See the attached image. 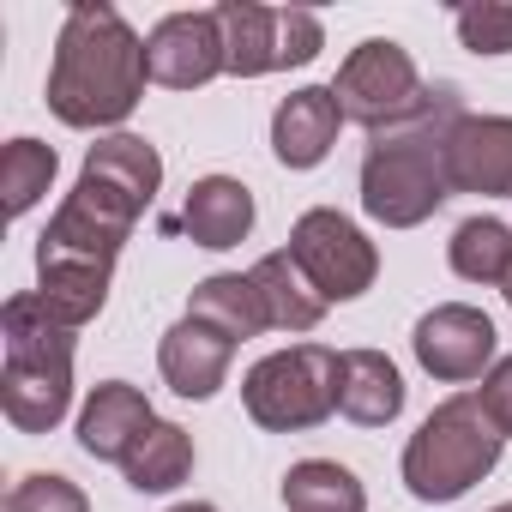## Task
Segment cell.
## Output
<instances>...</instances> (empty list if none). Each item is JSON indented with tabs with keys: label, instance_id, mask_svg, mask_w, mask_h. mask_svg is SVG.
<instances>
[{
	"label": "cell",
	"instance_id": "6da1fadb",
	"mask_svg": "<svg viewBox=\"0 0 512 512\" xmlns=\"http://www.w3.org/2000/svg\"><path fill=\"white\" fill-rule=\"evenodd\" d=\"M163 187V157L151 139L139 133H109L85 151L79 187L61 199V211L49 217V229L37 235V260H91V266H115L121 247L133 235V223L145 217V205Z\"/></svg>",
	"mask_w": 512,
	"mask_h": 512
},
{
	"label": "cell",
	"instance_id": "7a4b0ae2",
	"mask_svg": "<svg viewBox=\"0 0 512 512\" xmlns=\"http://www.w3.org/2000/svg\"><path fill=\"white\" fill-rule=\"evenodd\" d=\"M145 43L109 0H79L61 19L49 61V109L61 127H121L145 97Z\"/></svg>",
	"mask_w": 512,
	"mask_h": 512
},
{
	"label": "cell",
	"instance_id": "3957f363",
	"mask_svg": "<svg viewBox=\"0 0 512 512\" xmlns=\"http://www.w3.org/2000/svg\"><path fill=\"white\" fill-rule=\"evenodd\" d=\"M464 121L458 85H428V103L392 127L374 133L368 157H362V211L386 229H416L428 223L446 199H452V175H446V139Z\"/></svg>",
	"mask_w": 512,
	"mask_h": 512
},
{
	"label": "cell",
	"instance_id": "277c9868",
	"mask_svg": "<svg viewBox=\"0 0 512 512\" xmlns=\"http://www.w3.org/2000/svg\"><path fill=\"white\" fill-rule=\"evenodd\" d=\"M0 410L19 434H55L73 410V326H61L37 290L7 296L0 308Z\"/></svg>",
	"mask_w": 512,
	"mask_h": 512
},
{
	"label": "cell",
	"instance_id": "5b68a950",
	"mask_svg": "<svg viewBox=\"0 0 512 512\" xmlns=\"http://www.w3.org/2000/svg\"><path fill=\"white\" fill-rule=\"evenodd\" d=\"M506 434L488 422V410L476 404V392H458L446 404H434L422 416V428L404 446V488L428 506H452L464 500L494 464H500Z\"/></svg>",
	"mask_w": 512,
	"mask_h": 512
},
{
	"label": "cell",
	"instance_id": "8992f818",
	"mask_svg": "<svg viewBox=\"0 0 512 512\" xmlns=\"http://www.w3.org/2000/svg\"><path fill=\"white\" fill-rule=\"evenodd\" d=\"M241 404L266 434H302L320 428L338 410V350L326 344H290L272 350L247 368L241 380Z\"/></svg>",
	"mask_w": 512,
	"mask_h": 512
},
{
	"label": "cell",
	"instance_id": "52a82bcc",
	"mask_svg": "<svg viewBox=\"0 0 512 512\" xmlns=\"http://www.w3.org/2000/svg\"><path fill=\"white\" fill-rule=\"evenodd\" d=\"M223 25V55L235 79H266L284 67H308L326 49V25L308 7H260V0H223L211 7Z\"/></svg>",
	"mask_w": 512,
	"mask_h": 512
},
{
	"label": "cell",
	"instance_id": "ba28073f",
	"mask_svg": "<svg viewBox=\"0 0 512 512\" xmlns=\"http://www.w3.org/2000/svg\"><path fill=\"white\" fill-rule=\"evenodd\" d=\"M332 97H338L344 121L368 127V133H392V127H404L428 103V85H422V73H416L404 43L368 37V43H356L344 55V67L332 79Z\"/></svg>",
	"mask_w": 512,
	"mask_h": 512
},
{
	"label": "cell",
	"instance_id": "9c48e42d",
	"mask_svg": "<svg viewBox=\"0 0 512 512\" xmlns=\"http://www.w3.org/2000/svg\"><path fill=\"white\" fill-rule=\"evenodd\" d=\"M290 260L308 272V284L326 302H356L380 278V247L344 211H332V205H314V211L296 217V229H290Z\"/></svg>",
	"mask_w": 512,
	"mask_h": 512
},
{
	"label": "cell",
	"instance_id": "30bf717a",
	"mask_svg": "<svg viewBox=\"0 0 512 512\" xmlns=\"http://www.w3.org/2000/svg\"><path fill=\"white\" fill-rule=\"evenodd\" d=\"M410 344H416V362L434 374V380H446V386H464V380H482L488 368H494V320L482 314V308H470V302H440V308H428L422 320H416V332H410Z\"/></svg>",
	"mask_w": 512,
	"mask_h": 512
},
{
	"label": "cell",
	"instance_id": "8fae6325",
	"mask_svg": "<svg viewBox=\"0 0 512 512\" xmlns=\"http://www.w3.org/2000/svg\"><path fill=\"white\" fill-rule=\"evenodd\" d=\"M145 73L169 91H199L211 85L217 73H229V55H223V25L217 13H169L151 25L145 37Z\"/></svg>",
	"mask_w": 512,
	"mask_h": 512
},
{
	"label": "cell",
	"instance_id": "7c38bea8",
	"mask_svg": "<svg viewBox=\"0 0 512 512\" xmlns=\"http://www.w3.org/2000/svg\"><path fill=\"white\" fill-rule=\"evenodd\" d=\"M452 193L512 199V115H464L446 139Z\"/></svg>",
	"mask_w": 512,
	"mask_h": 512
},
{
	"label": "cell",
	"instance_id": "4fadbf2b",
	"mask_svg": "<svg viewBox=\"0 0 512 512\" xmlns=\"http://www.w3.org/2000/svg\"><path fill=\"white\" fill-rule=\"evenodd\" d=\"M338 127H344V109H338L332 85H302L272 115V157L284 169H320L338 145Z\"/></svg>",
	"mask_w": 512,
	"mask_h": 512
},
{
	"label": "cell",
	"instance_id": "5bb4252c",
	"mask_svg": "<svg viewBox=\"0 0 512 512\" xmlns=\"http://www.w3.org/2000/svg\"><path fill=\"white\" fill-rule=\"evenodd\" d=\"M229 362H235V338H223L217 326H205L193 314H181L157 344V368H163L169 392H181V398H211L229 380Z\"/></svg>",
	"mask_w": 512,
	"mask_h": 512
},
{
	"label": "cell",
	"instance_id": "9a60e30c",
	"mask_svg": "<svg viewBox=\"0 0 512 512\" xmlns=\"http://www.w3.org/2000/svg\"><path fill=\"white\" fill-rule=\"evenodd\" d=\"M151 422H157V410L139 386L103 380V386H91V398L79 410V446L103 464H127V452L151 434Z\"/></svg>",
	"mask_w": 512,
	"mask_h": 512
},
{
	"label": "cell",
	"instance_id": "2e32d148",
	"mask_svg": "<svg viewBox=\"0 0 512 512\" xmlns=\"http://www.w3.org/2000/svg\"><path fill=\"white\" fill-rule=\"evenodd\" d=\"M404 410V374L386 350H338V416L356 428H386Z\"/></svg>",
	"mask_w": 512,
	"mask_h": 512
},
{
	"label": "cell",
	"instance_id": "e0dca14e",
	"mask_svg": "<svg viewBox=\"0 0 512 512\" xmlns=\"http://www.w3.org/2000/svg\"><path fill=\"white\" fill-rule=\"evenodd\" d=\"M181 229L193 247H241L247 229H253V193L235 181V175H205L187 187V205H181Z\"/></svg>",
	"mask_w": 512,
	"mask_h": 512
},
{
	"label": "cell",
	"instance_id": "ac0fdd59",
	"mask_svg": "<svg viewBox=\"0 0 512 512\" xmlns=\"http://www.w3.org/2000/svg\"><path fill=\"white\" fill-rule=\"evenodd\" d=\"M253 290H260V302H266V320H272V332H314L320 320H326V296L308 284V272L290 260V247H278V253H266V260H253Z\"/></svg>",
	"mask_w": 512,
	"mask_h": 512
},
{
	"label": "cell",
	"instance_id": "d6986e66",
	"mask_svg": "<svg viewBox=\"0 0 512 512\" xmlns=\"http://www.w3.org/2000/svg\"><path fill=\"white\" fill-rule=\"evenodd\" d=\"M187 314H193V320H205V326H217V332H223V338H235V344L272 332L260 290H253V278H241V272H217V278L193 284Z\"/></svg>",
	"mask_w": 512,
	"mask_h": 512
},
{
	"label": "cell",
	"instance_id": "ffe728a7",
	"mask_svg": "<svg viewBox=\"0 0 512 512\" xmlns=\"http://www.w3.org/2000/svg\"><path fill=\"white\" fill-rule=\"evenodd\" d=\"M121 476H127V488H139V494H169V488H181L187 476H193V434L181 428V422H151V434L127 452V464H121Z\"/></svg>",
	"mask_w": 512,
	"mask_h": 512
},
{
	"label": "cell",
	"instance_id": "44dd1931",
	"mask_svg": "<svg viewBox=\"0 0 512 512\" xmlns=\"http://www.w3.org/2000/svg\"><path fill=\"white\" fill-rule=\"evenodd\" d=\"M284 506L290 512H368V488L338 458H302L284 476Z\"/></svg>",
	"mask_w": 512,
	"mask_h": 512
},
{
	"label": "cell",
	"instance_id": "7402d4cb",
	"mask_svg": "<svg viewBox=\"0 0 512 512\" xmlns=\"http://www.w3.org/2000/svg\"><path fill=\"white\" fill-rule=\"evenodd\" d=\"M446 260L464 284H488V290H506L512 278V229L500 217H464L446 241Z\"/></svg>",
	"mask_w": 512,
	"mask_h": 512
},
{
	"label": "cell",
	"instance_id": "603a6c76",
	"mask_svg": "<svg viewBox=\"0 0 512 512\" xmlns=\"http://www.w3.org/2000/svg\"><path fill=\"white\" fill-rule=\"evenodd\" d=\"M55 169H61V157L43 139H13L7 151H0V193H7V217H25L55 187Z\"/></svg>",
	"mask_w": 512,
	"mask_h": 512
},
{
	"label": "cell",
	"instance_id": "cb8c5ba5",
	"mask_svg": "<svg viewBox=\"0 0 512 512\" xmlns=\"http://www.w3.org/2000/svg\"><path fill=\"white\" fill-rule=\"evenodd\" d=\"M0 512H91V500H85V488L73 476L31 470V476L13 482V494H7V506H0Z\"/></svg>",
	"mask_w": 512,
	"mask_h": 512
},
{
	"label": "cell",
	"instance_id": "d4e9b609",
	"mask_svg": "<svg viewBox=\"0 0 512 512\" xmlns=\"http://www.w3.org/2000/svg\"><path fill=\"white\" fill-rule=\"evenodd\" d=\"M452 25H458V43L470 55H512V7H494V0H482V7H458Z\"/></svg>",
	"mask_w": 512,
	"mask_h": 512
},
{
	"label": "cell",
	"instance_id": "484cf974",
	"mask_svg": "<svg viewBox=\"0 0 512 512\" xmlns=\"http://www.w3.org/2000/svg\"><path fill=\"white\" fill-rule=\"evenodd\" d=\"M476 404L488 410V422L512 440V356H500L488 374H482V386H476Z\"/></svg>",
	"mask_w": 512,
	"mask_h": 512
},
{
	"label": "cell",
	"instance_id": "4316f807",
	"mask_svg": "<svg viewBox=\"0 0 512 512\" xmlns=\"http://www.w3.org/2000/svg\"><path fill=\"white\" fill-rule=\"evenodd\" d=\"M169 512H217L211 500H181V506H169Z\"/></svg>",
	"mask_w": 512,
	"mask_h": 512
},
{
	"label": "cell",
	"instance_id": "83f0119b",
	"mask_svg": "<svg viewBox=\"0 0 512 512\" xmlns=\"http://www.w3.org/2000/svg\"><path fill=\"white\" fill-rule=\"evenodd\" d=\"M488 512H512V500H500V506H488Z\"/></svg>",
	"mask_w": 512,
	"mask_h": 512
},
{
	"label": "cell",
	"instance_id": "f1b7e54d",
	"mask_svg": "<svg viewBox=\"0 0 512 512\" xmlns=\"http://www.w3.org/2000/svg\"><path fill=\"white\" fill-rule=\"evenodd\" d=\"M500 296H506V308H512V278H506V290H500Z\"/></svg>",
	"mask_w": 512,
	"mask_h": 512
}]
</instances>
